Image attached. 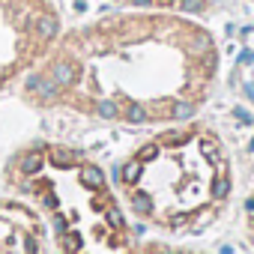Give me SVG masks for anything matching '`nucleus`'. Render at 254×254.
I'll list each match as a JSON object with an SVG mask.
<instances>
[{
	"instance_id": "obj_1",
	"label": "nucleus",
	"mask_w": 254,
	"mask_h": 254,
	"mask_svg": "<svg viewBox=\"0 0 254 254\" xmlns=\"http://www.w3.org/2000/svg\"><path fill=\"white\" fill-rule=\"evenodd\" d=\"M215 72L212 39L183 18L120 15L72 33L42 84L78 111L153 123L189 114Z\"/></svg>"
},
{
	"instance_id": "obj_2",
	"label": "nucleus",
	"mask_w": 254,
	"mask_h": 254,
	"mask_svg": "<svg viewBox=\"0 0 254 254\" xmlns=\"http://www.w3.org/2000/svg\"><path fill=\"white\" fill-rule=\"evenodd\" d=\"M120 180L141 218L171 230L209 221L230 194L224 147L206 129L162 132L126 162Z\"/></svg>"
},
{
	"instance_id": "obj_3",
	"label": "nucleus",
	"mask_w": 254,
	"mask_h": 254,
	"mask_svg": "<svg viewBox=\"0 0 254 254\" xmlns=\"http://www.w3.org/2000/svg\"><path fill=\"white\" fill-rule=\"evenodd\" d=\"M9 180L39 200L57 233V248L69 254L126 248V221L108 189L105 174L54 144L27 150L12 162Z\"/></svg>"
},
{
	"instance_id": "obj_4",
	"label": "nucleus",
	"mask_w": 254,
	"mask_h": 254,
	"mask_svg": "<svg viewBox=\"0 0 254 254\" xmlns=\"http://www.w3.org/2000/svg\"><path fill=\"white\" fill-rule=\"evenodd\" d=\"M57 36V12L45 0H0V87L27 69Z\"/></svg>"
},
{
	"instance_id": "obj_5",
	"label": "nucleus",
	"mask_w": 254,
	"mask_h": 254,
	"mask_svg": "<svg viewBox=\"0 0 254 254\" xmlns=\"http://www.w3.org/2000/svg\"><path fill=\"white\" fill-rule=\"evenodd\" d=\"M42 251V221L21 203H0V254Z\"/></svg>"
},
{
	"instance_id": "obj_6",
	"label": "nucleus",
	"mask_w": 254,
	"mask_h": 254,
	"mask_svg": "<svg viewBox=\"0 0 254 254\" xmlns=\"http://www.w3.org/2000/svg\"><path fill=\"white\" fill-rule=\"evenodd\" d=\"M123 3H135V6H159V9H177V6H194L197 0H123Z\"/></svg>"
}]
</instances>
